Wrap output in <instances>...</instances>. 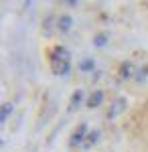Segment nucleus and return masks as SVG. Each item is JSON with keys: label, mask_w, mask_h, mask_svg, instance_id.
<instances>
[{"label": "nucleus", "mask_w": 148, "mask_h": 152, "mask_svg": "<svg viewBox=\"0 0 148 152\" xmlns=\"http://www.w3.org/2000/svg\"><path fill=\"white\" fill-rule=\"evenodd\" d=\"M47 61L53 75H67L71 71V53L63 45H53L47 51Z\"/></svg>", "instance_id": "nucleus-1"}, {"label": "nucleus", "mask_w": 148, "mask_h": 152, "mask_svg": "<svg viewBox=\"0 0 148 152\" xmlns=\"http://www.w3.org/2000/svg\"><path fill=\"white\" fill-rule=\"evenodd\" d=\"M87 134H89V126H87V122H81L77 128L73 130V134H71V138H69V146L71 148H75V146H83V142L87 138Z\"/></svg>", "instance_id": "nucleus-2"}, {"label": "nucleus", "mask_w": 148, "mask_h": 152, "mask_svg": "<svg viewBox=\"0 0 148 152\" xmlns=\"http://www.w3.org/2000/svg\"><path fill=\"white\" fill-rule=\"evenodd\" d=\"M126 104H128V99H126L124 95H122V97H118V99H116L114 104H112V107L108 110L106 118H108V120H114V118L118 116V114H122V112L126 110Z\"/></svg>", "instance_id": "nucleus-3"}, {"label": "nucleus", "mask_w": 148, "mask_h": 152, "mask_svg": "<svg viewBox=\"0 0 148 152\" xmlns=\"http://www.w3.org/2000/svg\"><path fill=\"white\" fill-rule=\"evenodd\" d=\"M83 99H85V91H83V89H75L73 95H71V99H69V114L75 112V110H79V105L83 104Z\"/></svg>", "instance_id": "nucleus-4"}, {"label": "nucleus", "mask_w": 148, "mask_h": 152, "mask_svg": "<svg viewBox=\"0 0 148 152\" xmlns=\"http://www.w3.org/2000/svg\"><path fill=\"white\" fill-rule=\"evenodd\" d=\"M102 102H103V91H102V89H95V91H91L89 97L85 99V105H87L89 110H93V107L102 105Z\"/></svg>", "instance_id": "nucleus-5"}, {"label": "nucleus", "mask_w": 148, "mask_h": 152, "mask_svg": "<svg viewBox=\"0 0 148 152\" xmlns=\"http://www.w3.org/2000/svg\"><path fill=\"white\" fill-rule=\"evenodd\" d=\"M134 73H136V65H134L132 61H124V63L120 65V77H122V79H130V77H136Z\"/></svg>", "instance_id": "nucleus-6"}, {"label": "nucleus", "mask_w": 148, "mask_h": 152, "mask_svg": "<svg viewBox=\"0 0 148 152\" xmlns=\"http://www.w3.org/2000/svg\"><path fill=\"white\" fill-rule=\"evenodd\" d=\"M71 26H73V18H71L69 14H63V16L57 18V28L61 31V33H69Z\"/></svg>", "instance_id": "nucleus-7"}, {"label": "nucleus", "mask_w": 148, "mask_h": 152, "mask_svg": "<svg viewBox=\"0 0 148 152\" xmlns=\"http://www.w3.org/2000/svg\"><path fill=\"white\" fill-rule=\"evenodd\" d=\"M97 140H100V130H91L89 134H87V138H85V142H83V150H89L93 144H97Z\"/></svg>", "instance_id": "nucleus-8"}, {"label": "nucleus", "mask_w": 148, "mask_h": 152, "mask_svg": "<svg viewBox=\"0 0 148 152\" xmlns=\"http://www.w3.org/2000/svg\"><path fill=\"white\" fill-rule=\"evenodd\" d=\"M95 69V61L93 59H85V61H81L79 63V71L81 73H89V71Z\"/></svg>", "instance_id": "nucleus-9"}, {"label": "nucleus", "mask_w": 148, "mask_h": 152, "mask_svg": "<svg viewBox=\"0 0 148 152\" xmlns=\"http://www.w3.org/2000/svg\"><path fill=\"white\" fill-rule=\"evenodd\" d=\"M12 112V104H4L2 105V112H0V122H6L8 120V116H10Z\"/></svg>", "instance_id": "nucleus-10"}, {"label": "nucleus", "mask_w": 148, "mask_h": 152, "mask_svg": "<svg viewBox=\"0 0 148 152\" xmlns=\"http://www.w3.org/2000/svg\"><path fill=\"white\" fill-rule=\"evenodd\" d=\"M106 43H108V35H95L93 37V45H95V47H103V45H106Z\"/></svg>", "instance_id": "nucleus-11"}]
</instances>
